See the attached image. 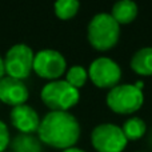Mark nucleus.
I'll return each instance as SVG.
<instances>
[{"instance_id":"1","label":"nucleus","mask_w":152,"mask_h":152,"mask_svg":"<svg viewBox=\"0 0 152 152\" xmlns=\"http://www.w3.org/2000/svg\"><path fill=\"white\" fill-rule=\"evenodd\" d=\"M37 137L43 144L58 150L75 147L81 134L77 119L71 112L50 111L40 121Z\"/></svg>"},{"instance_id":"2","label":"nucleus","mask_w":152,"mask_h":152,"mask_svg":"<svg viewBox=\"0 0 152 152\" xmlns=\"http://www.w3.org/2000/svg\"><path fill=\"white\" fill-rule=\"evenodd\" d=\"M120 37V26L108 12L96 13L87 27V39L97 51H108Z\"/></svg>"},{"instance_id":"3","label":"nucleus","mask_w":152,"mask_h":152,"mask_svg":"<svg viewBox=\"0 0 152 152\" xmlns=\"http://www.w3.org/2000/svg\"><path fill=\"white\" fill-rule=\"evenodd\" d=\"M40 99L51 111L69 112L80 99V92L66 80L48 81L40 91Z\"/></svg>"},{"instance_id":"4","label":"nucleus","mask_w":152,"mask_h":152,"mask_svg":"<svg viewBox=\"0 0 152 152\" xmlns=\"http://www.w3.org/2000/svg\"><path fill=\"white\" fill-rule=\"evenodd\" d=\"M105 103L112 112L119 115H131L139 111L143 105L144 94L135 84H118L108 91Z\"/></svg>"},{"instance_id":"5","label":"nucleus","mask_w":152,"mask_h":152,"mask_svg":"<svg viewBox=\"0 0 152 152\" xmlns=\"http://www.w3.org/2000/svg\"><path fill=\"white\" fill-rule=\"evenodd\" d=\"M34 58L35 52L26 43H16L8 48L5 52L4 68L5 75L11 77L23 80L27 79L34 71Z\"/></svg>"},{"instance_id":"6","label":"nucleus","mask_w":152,"mask_h":152,"mask_svg":"<svg viewBox=\"0 0 152 152\" xmlns=\"http://www.w3.org/2000/svg\"><path fill=\"white\" fill-rule=\"evenodd\" d=\"M91 144L97 152H123L128 144L121 127L112 123L96 126L91 132Z\"/></svg>"},{"instance_id":"7","label":"nucleus","mask_w":152,"mask_h":152,"mask_svg":"<svg viewBox=\"0 0 152 152\" xmlns=\"http://www.w3.org/2000/svg\"><path fill=\"white\" fill-rule=\"evenodd\" d=\"M34 72L47 80H59L67 72V61L63 53L56 50L44 48L35 53Z\"/></svg>"},{"instance_id":"8","label":"nucleus","mask_w":152,"mask_h":152,"mask_svg":"<svg viewBox=\"0 0 152 152\" xmlns=\"http://www.w3.org/2000/svg\"><path fill=\"white\" fill-rule=\"evenodd\" d=\"M88 77L97 88H113L121 79V68L113 59L107 56L96 58L88 68Z\"/></svg>"},{"instance_id":"9","label":"nucleus","mask_w":152,"mask_h":152,"mask_svg":"<svg viewBox=\"0 0 152 152\" xmlns=\"http://www.w3.org/2000/svg\"><path fill=\"white\" fill-rule=\"evenodd\" d=\"M10 119L19 134H35L37 132L42 121L37 111L27 103L11 108Z\"/></svg>"},{"instance_id":"10","label":"nucleus","mask_w":152,"mask_h":152,"mask_svg":"<svg viewBox=\"0 0 152 152\" xmlns=\"http://www.w3.org/2000/svg\"><path fill=\"white\" fill-rule=\"evenodd\" d=\"M28 97V87L23 80L7 75L0 80V102H3L4 104L11 105V107L26 104Z\"/></svg>"},{"instance_id":"11","label":"nucleus","mask_w":152,"mask_h":152,"mask_svg":"<svg viewBox=\"0 0 152 152\" xmlns=\"http://www.w3.org/2000/svg\"><path fill=\"white\" fill-rule=\"evenodd\" d=\"M111 16L115 19L119 26L129 24L137 16V4L132 0H119L113 4Z\"/></svg>"},{"instance_id":"12","label":"nucleus","mask_w":152,"mask_h":152,"mask_svg":"<svg viewBox=\"0 0 152 152\" xmlns=\"http://www.w3.org/2000/svg\"><path fill=\"white\" fill-rule=\"evenodd\" d=\"M132 71L142 76H152V47H143L132 55L129 61Z\"/></svg>"},{"instance_id":"13","label":"nucleus","mask_w":152,"mask_h":152,"mask_svg":"<svg viewBox=\"0 0 152 152\" xmlns=\"http://www.w3.org/2000/svg\"><path fill=\"white\" fill-rule=\"evenodd\" d=\"M42 144L35 134H18L11 139V152H42Z\"/></svg>"},{"instance_id":"14","label":"nucleus","mask_w":152,"mask_h":152,"mask_svg":"<svg viewBox=\"0 0 152 152\" xmlns=\"http://www.w3.org/2000/svg\"><path fill=\"white\" fill-rule=\"evenodd\" d=\"M121 131L127 137V140H139L144 136L147 131V124L139 116H132L124 121Z\"/></svg>"},{"instance_id":"15","label":"nucleus","mask_w":152,"mask_h":152,"mask_svg":"<svg viewBox=\"0 0 152 152\" xmlns=\"http://www.w3.org/2000/svg\"><path fill=\"white\" fill-rule=\"evenodd\" d=\"M80 3L77 0H59L53 4L55 15L61 20H68L72 19L79 12Z\"/></svg>"},{"instance_id":"16","label":"nucleus","mask_w":152,"mask_h":152,"mask_svg":"<svg viewBox=\"0 0 152 152\" xmlns=\"http://www.w3.org/2000/svg\"><path fill=\"white\" fill-rule=\"evenodd\" d=\"M64 80L76 89L81 88L88 80V71L81 66H72L67 69L66 72V79Z\"/></svg>"},{"instance_id":"17","label":"nucleus","mask_w":152,"mask_h":152,"mask_svg":"<svg viewBox=\"0 0 152 152\" xmlns=\"http://www.w3.org/2000/svg\"><path fill=\"white\" fill-rule=\"evenodd\" d=\"M11 144V134L5 121L0 119V152H5Z\"/></svg>"},{"instance_id":"18","label":"nucleus","mask_w":152,"mask_h":152,"mask_svg":"<svg viewBox=\"0 0 152 152\" xmlns=\"http://www.w3.org/2000/svg\"><path fill=\"white\" fill-rule=\"evenodd\" d=\"M5 76V68H4V59L0 55V80Z\"/></svg>"},{"instance_id":"19","label":"nucleus","mask_w":152,"mask_h":152,"mask_svg":"<svg viewBox=\"0 0 152 152\" xmlns=\"http://www.w3.org/2000/svg\"><path fill=\"white\" fill-rule=\"evenodd\" d=\"M61 152H86V151L77 147H71V148H67V150H63Z\"/></svg>"},{"instance_id":"20","label":"nucleus","mask_w":152,"mask_h":152,"mask_svg":"<svg viewBox=\"0 0 152 152\" xmlns=\"http://www.w3.org/2000/svg\"><path fill=\"white\" fill-rule=\"evenodd\" d=\"M150 142H151V144H152V134H151V137H150Z\"/></svg>"},{"instance_id":"21","label":"nucleus","mask_w":152,"mask_h":152,"mask_svg":"<svg viewBox=\"0 0 152 152\" xmlns=\"http://www.w3.org/2000/svg\"><path fill=\"white\" fill-rule=\"evenodd\" d=\"M5 152H11V151H5Z\"/></svg>"}]
</instances>
